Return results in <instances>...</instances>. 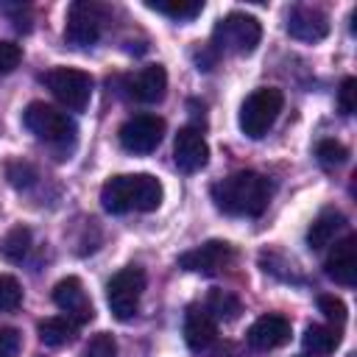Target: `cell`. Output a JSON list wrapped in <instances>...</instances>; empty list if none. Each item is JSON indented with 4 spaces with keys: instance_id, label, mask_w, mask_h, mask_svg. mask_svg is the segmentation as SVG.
Listing matches in <instances>:
<instances>
[{
    "instance_id": "6da1fadb",
    "label": "cell",
    "mask_w": 357,
    "mask_h": 357,
    "mask_svg": "<svg viewBox=\"0 0 357 357\" xmlns=\"http://www.w3.org/2000/svg\"><path fill=\"white\" fill-rule=\"evenodd\" d=\"M273 184L257 170H237L218 184H212V201L223 215L231 218H257L268 209Z\"/></svg>"
},
{
    "instance_id": "7a4b0ae2",
    "label": "cell",
    "mask_w": 357,
    "mask_h": 357,
    "mask_svg": "<svg viewBox=\"0 0 357 357\" xmlns=\"http://www.w3.org/2000/svg\"><path fill=\"white\" fill-rule=\"evenodd\" d=\"M165 198V187L151 173H120L100 187V204L109 215L153 212Z\"/></svg>"
},
{
    "instance_id": "3957f363",
    "label": "cell",
    "mask_w": 357,
    "mask_h": 357,
    "mask_svg": "<svg viewBox=\"0 0 357 357\" xmlns=\"http://www.w3.org/2000/svg\"><path fill=\"white\" fill-rule=\"evenodd\" d=\"M282 106H284L282 89H276V86H259V89H254L243 100V106H240V114H237L240 131L245 137H251V139L265 137L273 128V123L279 120Z\"/></svg>"
},
{
    "instance_id": "277c9868",
    "label": "cell",
    "mask_w": 357,
    "mask_h": 357,
    "mask_svg": "<svg viewBox=\"0 0 357 357\" xmlns=\"http://www.w3.org/2000/svg\"><path fill=\"white\" fill-rule=\"evenodd\" d=\"M262 39V25L257 17L245 14V11H231L223 20H218L215 31H212V42L220 53H237V56H248L257 50Z\"/></svg>"
},
{
    "instance_id": "5b68a950",
    "label": "cell",
    "mask_w": 357,
    "mask_h": 357,
    "mask_svg": "<svg viewBox=\"0 0 357 357\" xmlns=\"http://www.w3.org/2000/svg\"><path fill=\"white\" fill-rule=\"evenodd\" d=\"M22 126L42 142L47 145H67L75 139V123L67 112L45 103V100H33L25 106L22 112Z\"/></svg>"
},
{
    "instance_id": "8992f818",
    "label": "cell",
    "mask_w": 357,
    "mask_h": 357,
    "mask_svg": "<svg viewBox=\"0 0 357 357\" xmlns=\"http://www.w3.org/2000/svg\"><path fill=\"white\" fill-rule=\"evenodd\" d=\"M106 22H109V8L106 6H100L95 0H75L67 8L64 39L75 47H92L100 39Z\"/></svg>"
},
{
    "instance_id": "52a82bcc",
    "label": "cell",
    "mask_w": 357,
    "mask_h": 357,
    "mask_svg": "<svg viewBox=\"0 0 357 357\" xmlns=\"http://www.w3.org/2000/svg\"><path fill=\"white\" fill-rule=\"evenodd\" d=\"M145 290V271L139 265H128L117 271L106 284V304L117 321H128L137 315L139 298Z\"/></svg>"
},
{
    "instance_id": "ba28073f",
    "label": "cell",
    "mask_w": 357,
    "mask_h": 357,
    "mask_svg": "<svg viewBox=\"0 0 357 357\" xmlns=\"http://www.w3.org/2000/svg\"><path fill=\"white\" fill-rule=\"evenodd\" d=\"M47 89L73 112H84L92 100V78L84 70L75 67H56L45 75Z\"/></svg>"
},
{
    "instance_id": "9c48e42d",
    "label": "cell",
    "mask_w": 357,
    "mask_h": 357,
    "mask_svg": "<svg viewBox=\"0 0 357 357\" xmlns=\"http://www.w3.org/2000/svg\"><path fill=\"white\" fill-rule=\"evenodd\" d=\"M117 137L128 153H151L165 137V120L156 114H134L120 126Z\"/></svg>"
},
{
    "instance_id": "30bf717a",
    "label": "cell",
    "mask_w": 357,
    "mask_h": 357,
    "mask_svg": "<svg viewBox=\"0 0 357 357\" xmlns=\"http://www.w3.org/2000/svg\"><path fill=\"white\" fill-rule=\"evenodd\" d=\"M231 259H234V251L226 240H206L204 245H198L192 251H184L178 257V268H184L190 273H201V276H215Z\"/></svg>"
},
{
    "instance_id": "8fae6325",
    "label": "cell",
    "mask_w": 357,
    "mask_h": 357,
    "mask_svg": "<svg viewBox=\"0 0 357 357\" xmlns=\"http://www.w3.org/2000/svg\"><path fill=\"white\" fill-rule=\"evenodd\" d=\"M173 162L181 173H198L206 167L209 162V145L204 139V134L195 126H184L178 128L176 139H173Z\"/></svg>"
},
{
    "instance_id": "7c38bea8",
    "label": "cell",
    "mask_w": 357,
    "mask_h": 357,
    "mask_svg": "<svg viewBox=\"0 0 357 357\" xmlns=\"http://www.w3.org/2000/svg\"><path fill=\"white\" fill-rule=\"evenodd\" d=\"M53 304L64 312V318L75 321L78 326L81 324H89L95 318V310H92V301L84 290V282L78 276H67L61 279L56 287H53Z\"/></svg>"
},
{
    "instance_id": "4fadbf2b",
    "label": "cell",
    "mask_w": 357,
    "mask_h": 357,
    "mask_svg": "<svg viewBox=\"0 0 357 357\" xmlns=\"http://www.w3.org/2000/svg\"><path fill=\"white\" fill-rule=\"evenodd\" d=\"M287 33L298 42H321L329 33V17L315 6H293L287 14Z\"/></svg>"
},
{
    "instance_id": "5bb4252c",
    "label": "cell",
    "mask_w": 357,
    "mask_h": 357,
    "mask_svg": "<svg viewBox=\"0 0 357 357\" xmlns=\"http://www.w3.org/2000/svg\"><path fill=\"white\" fill-rule=\"evenodd\" d=\"M324 271L329 279H335L343 287H351L357 282V237L349 234L343 240H337L324 262Z\"/></svg>"
},
{
    "instance_id": "9a60e30c",
    "label": "cell",
    "mask_w": 357,
    "mask_h": 357,
    "mask_svg": "<svg viewBox=\"0 0 357 357\" xmlns=\"http://www.w3.org/2000/svg\"><path fill=\"white\" fill-rule=\"evenodd\" d=\"M290 340V321L284 315H276V312H268V315H259L251 326H248V343L259 351H271V349H279Z\"/></svg>"
},
{
    "instance_id": "2e32d148",
    "label": "cell",
    "mask_w": 357,
    "mask_h": 357,
    "mask_svg": "<svg viewBox=\"0 0 357 357\" xmlns=\"http://www.w3.org/2000/svg\"><path fill=\"white\" fill-rule=\"evenodd\" d=\"M126 89H128V98L139 103H159L167 92V73L162 64H148L126 81Z\"/></svg>"
},
{
    "instance_id": "e0dca14e",
    "label": "cell",
    "mask_w": 357,
    "mask_h": 357,
    "mask_svg": "<svg viewBox=\"0 0 357 357\" xmlns=\"http://www.w3.org/2000/svg\"><path fill=\"white\" fill-rule=\"evenodd\" d=\"M218 335V324L215 318L206 312V307H190L184 315V340L192 351H204L212 346Z\"/></svg>"
},
{
    "instance_id": "ac0fdd59",
    "label": "cell",
    "mask_w": 357,
    "mask_h": 357,
    "mask_svg": "<svg viewBox=\"0 0 357 357\" xmlns=\"http://www.w3.org/2000/svg\"><path fill=\"white\" fill-rule=\"evenodd\" d=\"M343 226H346V218H343L340 209H324V212L310 223V229H307V245H310L312 251L329 245V243L337 237V231H340Z\"/></svg>"
},
{
    "instance_id": "d6986e66",
    "label": "cell",
    "mask_w": 357,
    "mask_h": 357,
    "mask_svg": "<svg viewBox=\"0 0 357 357\" xmlns=\"http://www.w3.org/2000/svg\"><path fill=\"white\" fill-rule=\"evenodd\" d=\"M337 343H340V332L332 326H324V324H310L301 337L304 351L312 357H329L337 349Z\"/></svg>"
},
{
    "instance_id": "ffe728a7",
    "label": "cell",
    "mask_w": 357,
    "mask_h": 357,
    "mask_svg": "<svg viewBox=\"0 0 357 357\" xmlns=\"http://www.w3.org/2000/svg\"><path fill=\"white\" fill-rule=\"evenodd\" d=\"M75 332H78V324L64 318V315H53V318H45L39 321V340L45 346H67L70 340H75Z\"/></svg>"
},
{
    "instance_id": "44dd1931",
    "label": "cell",
    "mask_w": 357,
    "mask_h": 357,
    "mask_svg": "<svg viewBox=\"0 0 357 357\" xmlns=\"http://www.w3.org/2000/svg\"><path fill=\"white\" fill-rule=\"evenodd\" d=\"M145 6L173 20H192L204 11V0H145Z\"/></svg>"
},
{
    "instance_id": "7402d4cb",
    "label": "cell",
    "mask_w": 357,
    "mask_h": 357,
    "mask_svg": "<svg viewBox=\"0 0 357 357\" xmlns=\"http://www.w3.org/2000/svg\"><path fill=\"white\" fill-rule=\"evenodd\" d=\"M28 248H31V229L28 226H14L0 240V254L8 262H22L25 254H28Z\"/></svg>"
},
{
    "instance_id": "603a6c76",
    "label": "cell",
    "mask_w": 357,
    "mask_h": 357,
    "mask_svg": "<svg viewBox=\"0 0 357 357\" xmlns=\"http://www.w3.org/2000/svg\"><path fill=\"white\" fill-rule=\"evenodd\" d=\"M206 312L218 321H231L240 315V298L231 296L229 290H212L206 298Z\"/></svg>"
},
{
    "instance_id": "cb8c5ba5",
    "label": "cell",
    "mask_w": 357,
    "mask_h": 357,
    "mask_svg": "<svg viewBox=\"0 0 357 357\" xmlns=\"http://www.w3.org/2000/svg\"><path fill=\"white\" fill-rule=\"evenodd\" d=\"M6 178H8V184L17 187V190H31V187L39 181V173H36V167H33L31 162L14 159V162L6 165Z\"/></svg>"
},
{
    "instance_id": "d4e9b609",
    "label": "cell",
    "mask_w": 357,
    "mask_h": 357,
    "mask_svg": "<svg viewBox=\"0 0 357 357\" xmlns=\"http://www.w3.org/2000/svg\"><path fill=\"white\" fill-rule=\"evenodd\" d=\"M315 156L324 167H340L346 159H349V148L337 139H321L315 145Z\"/></svg>"
},
{
    "instance_id": "484cf974",
    "label": "cell",
    "mask_w": 357,
    "mask_h": 357,
    "mask_svg": "<svg viewBox=\"0 0 357 357\" xmlns=\"http://www.w3.org/2000/svg\"><path fill=\"white\" fill-rule=\"evenodd\" d=\"M22 304V287L11 273H0V312H14Z\"/></svg>"
},
{
    "instance_id": "4316f807",
    "label": "cell",
    "mask_w": 357,
    "mask_h": 357,
    "mask_svg": "<svg viewBox=\"0 0 357 357\" xmlns=\"http://www.w3.org/2000/svg\"><path fill=\"white\" fill-rule=\"evenodd\" d=\"M84 357H117V340L109 332H98L84 346Z\"/></svg>"
},
{
    "instance_id": "83f0119b",
    "label": "cell",
    "mask_w": 357,
    "mask_h": 357,
    "mask_svg": "<svg viewBox=\"0 0 357 357\" xmlns=\"http://www.w3.org/2000/svg\"><path fill=\"white\" fill-rule=\"evenodd\" d=\"M318 310H321L332 324H337V326L346 324V304H343L337 296H321V298H318Z\"/></svg>"
},
{
    "instance_id": "f1b7e54d",
    "label": "cell",
    "mask_w": 357,
    "mask_h": 357,
    "mask_svg": "<svg viewBox=\"0 0 357 357\" xmlns=\"http://www.w3.org/2000/svg\"><path fill=\"white\" fill-rule=\"evenodd\" d=\"M20 61H22V47L14 42H0V75L14 73Z\"/></svg>"
},
{
    "instance_id": "f546056e",
    "label": "cell",
    "mask_w": 357,
    "mask_h": 357,
    "mask_svg": "<svg viewBox=\"0 0 357 357\" xmlns=\"http://www.w3.org/2000/svg\"><path fill=\"white\" fill-rule=\"evenodd\" d=\"M337 106L343 114H351L357 109V78H343L337 92Z\"/></svg>"
},
{
    "instance_id": "4dcf8cb0",
    "label": "cell",
    "mask_w": 357,
    "mask_h": 357,
    "mask_svg": "<svg viewBox=\"0 0 357 357\" xmlns=\"http://www.w3.org/2000/svg\"><path fill=\"white\" fill-rule=\"evenodd\" d=\"M22 346V337L14 326H3L0 329V357H17Z\"/></svg>"
}]
</instances>
